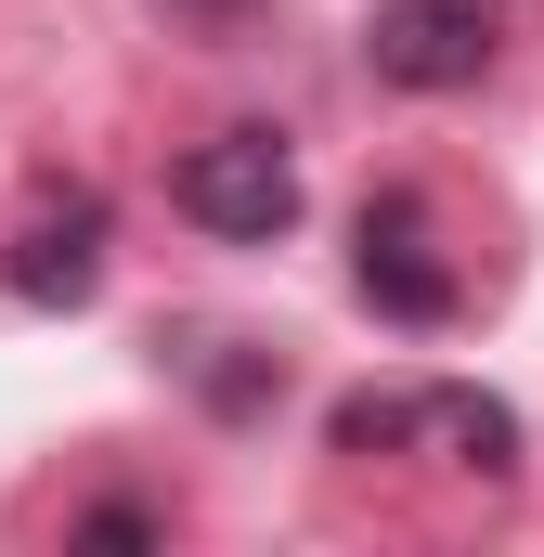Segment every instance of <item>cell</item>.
I'll use <instances>...</instances> for the list:
<instances>
[{
    "label": "cell",
    "mask_w": 544,
    "mask_h": 557,
    "mask_svg": "<svg viewBox=\"0 0 544 557\" xmlns=\"http://www.w3.org/2000/svg\"><path fill=\"white\" fill-rule=\"evenodd\" d=\"M337 454H428L467 480H519V416L493 389H363L337 403Z\"/></svg>",
    "instance_id": "1"
},
{
    "label": "cell",
    "mask_w": 544,
    "mask_h": 557,
    "mask_svg": "<svg viewBox=\"0 0 544 557\" xmlns=\"http://www.w3.org/2000/svg\"><path fill=\"white\" fill-rule=\"evenodd\" d=\"M350 285L376 298V324H415V337L467 311V273H454V247H441V221H428L415 182H376V195H363V221H350Z\"/></svg>",
    "instance_id": "2"
},
{
    "label": "cell",
    "mask_w": 544,
    "mask_h": 557,
    "mask_svg": "<svg viewBox=\"0 0 544 557\" xmlns=\"http://www.w3.org/2000/svg\"><path fill=\"white\" fill-rule=\"evenodd\" d=\"M506 13H519V0H376V13H363V65H376L390 91H415V104L480 91L493 52H506Z\"/></svg>",
    "instance_id": "3"
},
{
    "label": "cell",
    "mask_w": 544,
    "mask_h": 557,
    "mask_svg": "<svg viewBox=\"0 0 544 557\" xmlns=\"http://www.w3.org/2000/svg\"><path fill=\"white\" fill-rule=\"evenodd\" d=\"M169 208L195 221V234H221V247H272L285 221H298V156L285 131H221L182 156V182H169Z\"/></svg>",
    "instance_id": "4"
},
{
    "label": "cell",
    "mask_w": 544,
    "mask_h": 557,
    "mask_svg": "<svg viewBox=\"0 0 544 557\" xmlns=\"http://www.w3.org/2000/svg\"><path fill=\"white\" fill-rule=\"evenodd\" d=\"M104 195L91 182H26V208H13V234H0V285L26 298V311H78L91 285H104Z\"/></svg>",
    "instance_id": "5"
},
{
    "label": "cell",
    "mask_w": 544,
    "mask_h": 557,
    "mask_svg": "<svg viewBox=\"0 0 544 557\" xmlns=\"http://www.w3.org/2000/svg\"><path fill=\"white\" fill-rule=\"evenodd\" d=\"M65 532H78V545H156L169 519H156V506H78Z\"/></svg>",
    "instance_id": "6"
},
{
    "label": "cell",
    "mask_w": 544,
    "mask_h": 557,
    "mask_svg": "<svg viewBox=\"0 0 544 557\" xmlns=\"http://www.w3.org/2000/svg\"><path fill=\"white\" fill-rule=\"evenodd\" d=\"M156 13H169V26H195V39H234V26H247V0H156Z\"/></svg>",
    "instance_id": "7"
}]
</instances>
